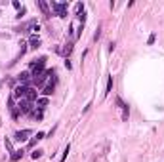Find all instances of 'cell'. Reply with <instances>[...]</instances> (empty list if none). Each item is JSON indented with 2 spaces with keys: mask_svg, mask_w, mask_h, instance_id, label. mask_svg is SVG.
Returning a JSON list of instances; mask_svg holds the SVG:
<instances>
[{
  "mask_svg": "<svg viewBox=\"0 0 164 162\" xmlns=\"http://www.w3.org/2000/svg\"><path fill=\"white\" fill-rule=\"evenodd\" d=\"M67 10H69L67 2H52V12L57 17H67Z\"/></svg>",
  "mask_w": 164,
  "mask_h": 162,
  "instance_id": "6da1fadb",
  "label": "cell"
},
{
  "mask_svg": "<svg viewBox=\"0 0 164 162\" xmlns=\"http://www.w3.org/2000/svg\"><path fill=\"white\" fill-rule=\"evenodd\" d=\"M44 65H46V57H40V59H34V61H31V69H32V78L44 73Z\"/></svg>",
  "mask_w": 164,
  "mask_h": 162,
  "instance_id": "7a4b0ae2",
  "label": "cell"
},
{
  "mask_svg": "<svg viewBox=\"0 0 164 162\" xmlns=\"http://www.w3.org/2000/svg\"><path fill=\"white\" fill-rule=\"evenodd\" d=\"M27 90H29V86H23V84H19V86L13 88L12 97H13V99H25V97H27Z\"/></svg>",
  "mask_w": 164,
  "mask_h": 162,
  "instance_id": "3957f363",
  "label": "cell"
},
{
  "mask_svg": "<svg viewBox=\"0 0 164 162\" xmlns=\"http://www.w3.org/2000/svg\"><path fill=\"white\" fill-rule=\"evenodd\" d=\"M116 105H118L120 109H122V120L126 122L128 116H130V109H128V105H126V103H124L122 99H120V97H116Z\"/></svg>",
  "mask_w": 164,
  "mask_h": 162,
  "instance_id": "277c9868",
  "label": "cell"
},
{
  "mask_svg": "<svg viewBox=\"0 0 164 162\" xmlns=\"http://www.w3.org/2000/svg\"><path fill=\"white\" fill-rule=\"evenodd\" d=\"M36 4H38V8L42 10V13H44V17H52V12H50V4H48L46 0H38Z\"/></svg>",
  "mask_w": 164,
  "mask_h": 162,
  "instance_id": "5b68a950",
  "label": "cell"
},
{
  "mask_svg": "<svg viewBox=\"0 0 164 162\" xmlns=\"http://www.w3.org/2000/svg\"><path fill=\"white\" fill-rule=\"evenodd\" d=\"M31 78H32V76L29 75L27 71H23V73H19V75H17L19 84H23V86H29V84H31Z\"/></svg>",
  "mask_w": 164,
  "mask_h": 162,
  "instance_id": "8992f818",
  "label": "cell"
},
{
  "mask_svg": "<svg viewBox=\"0 0 164 162\" xmlns=\"http://www.w3.org/2000/svg\"><path fill=\"white\" fill-rule=\"evenodd\" d=\"M32 134V130H19L15 132V136H13V139H17V141H27V137Z\"/></svg>",
  "mask_w": 164,
  "mask_h": 162,
  "instance_id": "52a82bcc",
  "label": "cell"
},
{
  "mask_svg": "<svg viewBox=\"0 0 164 162\" xmlns=\"http://www.w3.org/2000/svg\"><path fill=\"white\" fill-rule=\"evenodd\" d=\"M29 103H32V101H38V94H36V90L32 86H29V90H27V97H25Z\"/></svg>",
  "mask_w": 164,
  "mask_h": 162,
  "instance_id": "ba28073f",
  "label": "cell"
},
{
  "mask_svg": "<svg viewBox=\"0 0 164 162\" xmlns=\"http://www.w3.org/2000/svg\"><path fill=\"white\" fill-rule=\"evenodd\" d=\"M54 92H56V84H48V86H46L44 90H42V94H44L46 97H48V95H52Z\"/></svg>",
  "mask_w": 164,
  "mask_h": 162,
  "instance_id": "9c48e42d",
  "label": "cell"
},
{
  "mask_svg": "<svg viewBox=\"0 0 164 162\" xmlns=\"http://www.w3.org/2000/svg\"><path fill=\"white\" fill-rule=\"evenodd\" d=\"M29 44H31V48H32V50H36V48H40V38H38V36H31Z\"/></svg>",
  "mask_w": 164,
  "mask_h": 162,
  "instance_id": "30bf717a",
  "label": "cell"
},
{
  "mask_svg": "<svg viewBox=\"0 0 164 162\" xmlns=\"http://www.w3.org/2000/svg\"><path fill=\"white\" fill-rule=\"evenodd\" d=\"M40 139H44V134H42V132H38L36 136H34L31 141H29V147H34V143H36V141H40Z\"/></svg>",
  "mask_w": 164,
  "mask_h": 162,
  "instance_id": "8fae6325",
  "label": "cell"
},
{
  "mask_svg": "<svg viewBox=\"0 0 164 162\" xmlns=\"http://www.w3.org/2000/svg\"><path fill=\"white\" fill-rule=\"evenodd\" d=\"M21 156H23V151L19 149V151H13L12 155H10V158H12V162H17L19 158H21Z\"/></svg>",
  "mask_w": 164,
  "mask_h": 162,
  "instance_id": "7c38bea8",
  "label": "cell"
},
{
  "mask_svg": "<svg viewBox=\"0 0 164 162\" xmlns=\"http://www.w3.org/2000/svg\"><path fill=\"white\" fill-rule=\"evenodd\" d=\"M69 151H71V145L67 143V147H65V149H63V153H61V158H59L57 162H65V160H67V155H69Z\"/></svg>",
  "mask_w": 164,
  "mask_h": 162,
  "instance_id": "4fadbf2b",
  "label": "cell"
},
{
  "mask_svg": "<svg viewBox=\"0 0 164 162\" xmlns=\"http://www.w3.org/2000/svg\"><path fill=\"white\" fill-rule=\"evenodd\" d=\"M111 90H113V76H109V78H107V88H105V92H103V94L109 95V94H111Z\"/></svg>",
  "mask_w": 164,
  "mask_h": 162,
  "instance_id": "5bb4252c",
  "label": "cell"
},
{
  "mask_svg": "<svg viewBox=\"0 0 164 162\" xmlns=\"http://www.w3.org/2000/svg\"><path fill=\"white\" fill-rule=\"evenodd\" d=\"M36 105H38V109H44V107L48 105V97H40V99L36 101Z\"/></svg>",
  "mask_w": 164,
  "mask_h": 162,
  "instance_id": "9a60e30c",
  "label": "cell"
},
{
  "mask_svg": "<svg viewBox=\"0 0 164 162\" xmlns=\"http://www.w3.org/2000/svg\"><path fill=\"white\" fill-rule=\"evenodd\" d=\"M71 52H73V42H69L67 46H65V50H63V54H65V59L71 56Z\"/></svg>",
  "mask_w": 164,
  "mask_h": 162,
  "instance_id": "2e32d148",
  "label": "cell"
},
{
  "mask_svg": "<svg viewBox=\"0 0 164 162\" xmlns=\"http://www.w3.org/2000/svg\"><path fill=\"white\" fill-rule=\"evenodd\" d=\"M42 153H44V151H40V149H36V151H32V153H31V156H32V160H36V158H40V156H42Z\"/></svg>",
  "mask_w": 164,
  "mask_h": 162,
  "instance_id": "e0dca14e",
  "label": "cell"
},
{
  "mask_svg": "<svg viewBox=\"0 0 164 162\" xmlns=\"http://www.w3.org/2000/svg\"><path fill=\"white\" fill-rule=\"evenodd\" d=\"M75 12H76V15H78V13H82V12H84V4H82V2H78V4H76V6H75Z\"/></svg>",
  "mask_w": 164,
  "mask_h": 162,
  "instance_id": "ac0fdd59",
  "label": "cell"
},
{
  "mask_svg": "<svg viewBox=\"0 0 164 162\" xmlns=\"http://www.w3.org/2000/svg\"><path fill=\"white\" fill-rule=\"evenodd\" d=\"M6 149L10 151V153H13V145H12V141H10V139H6Z\"/></svg>",
  "mask_w": 164,
  "mask_h": 162,
  "instance_id": "d6986e66",
  "label": "cell"
},
{
  "mask_svg": "<svg viewBox=\"0 0 164 162\" xmlns=\"http://www.w3.org/2000/svg\"><path fill=\"white\" fill-rule=\"evenodd\" d=\"M76 17L80 19V21H82V25H84V21H86V12H82V13H78V15H76Z\"/></svg>",
  "mask_w": 164,
  "mask_h": 162,
  "instance_id": "ffe728a7",
  "label": "cell"
},
{
  "mask_svg": "<svg viewBox=\"0 0 164 162\" xmlns=\"http://www.w3.org/2000/svg\"><path fill=\"white\" fill-rule=\"evenodd\" d=\"M23 15H25V8H21V10L17 12V15H15V17H17V19H21Z\"/></svg>",
  "mask_w": 164,
  "mask_h": 162,
  "instance_id": "44dd1931",
  "label": "cell"
},
{
  "mask_svg": "<svg viewBox=\"0 0 164 162\" xmlns=\"http://www.w3.org/2000/svg\"><path fill=\"white\" fill-rule=\"evenodd\" d=\"M12 4H13V8H15V10H17V12H19V10H21V8H23V6H21V4H19V2H17V0H13Z\"/></svg>",
  "mask_w": 164,
  "mask_h": 162,
  "instance_id": "7402d4cb",
  "label": "cell"
},
{
  "mask_svg": "<svg viewBox=\"0 0 164 162\" xmlns=\"http://www.w3.org/2000/svg\"><path fill=\"white\" fill-rule=\"evenodd\" d=\"M99 34H101V27H97V31L94 34V40H99Z\"/></svg>",
  "mask_w": 164,
  "mask_h": 162,
  "instance_id": "603a6c76",
  "label": "cell"
},
{
  "mask_svg": "<svg viewBox=\"0 0 164 162\" xmlns=\"http://www.w3.org/2000/svg\"><path fill=\"white\" fill-rule=\"evenodd\" d=\"M155 38H157V36H155V34H151V36H149V40H147V44H155Z\"/></svg>",
  "mask_w": 164,
  "mask_h": 162,
  "instance_id": "cb8c5ba5",
  "label": "cell"
},
{
  "mask_svg": "<svg viewBox=\"0 0 164 162\" xmlns=\"http://www.w3.org/2000/svg\"><path fill=\"white\" fill-rule=\"evenodd\" d=\"M113 50H114V42H111L109 44V54H113Z\"/></svg>",
  "mask_w": 164,
  "mask_h": 162,
  "instance_id": "d4e9b609",
  "label": "cell"
}]
</instances>
